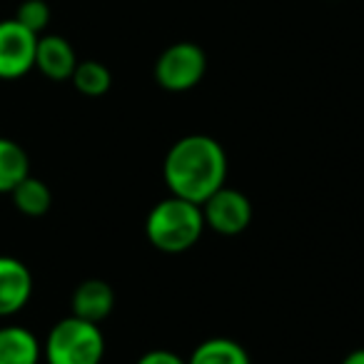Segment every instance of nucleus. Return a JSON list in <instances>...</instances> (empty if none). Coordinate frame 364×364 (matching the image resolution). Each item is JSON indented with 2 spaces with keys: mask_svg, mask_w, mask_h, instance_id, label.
<instances>
[{
  "mask_svg": "<svg viewBox=\"0 0 364 364\" xmlns=\"http://www.w3.org/2000/svg\"><path fill=\"white\" fill-rule=\"evenodd\" d=\"M162 177L170 195L203 205L210 195L228 185V152L210 135H185L167 150Z\"/></svg>",
  "mask_w": 364,
  "mask_h": 364,
  "instance_id": "obj_1",
  "label": "nucleus"
},
{
  "mask_svg": "<svg viewBox=\"0 0 364 364\" xmlns=\"http://www.w3.org/2000/svg\"><path fill=\"white\" fill-rule=\"evenodd\" d=\"M205 232L203 205L177 195H167L147 213L145 235L155 250L165 255H182L193 250Z\"/></svg>",
  "mask_w": 364,
  "mask_h": 364,
  "instance_id": "obj_2",
  "label": "nucleus"
},
{
  "mask_svg": "<svg viewBox=\"0 0 364 364\" xmlns=\"http://www.w3.org/2000/svg\"><path fill=\"white\" fill-rule=\"evenodd\" d=\"M105 334L100 324L75 314L58 319L43 342V359L48 364H102Z\"/></svg>",
  "mask_w": 364,
  "mask_h": 364,
  "instance_id": "obj_3",
  "label": "nucleus"
},
{
  "mask_svg": "<svg viewBox=\"0 0 364 364\" xmlns=\"http://www.w3.org/2000/svg\"><path fill=\"white\" fill-rule=\"evenodd\" d=\"M208 73V55L198 43H172L155 63V82L167 92H188Z\"/></svg>",
  "mask_w": 364,
  "mask_h": 364,
  "instance_id": "obj_4",
  "label": "nucleus"
},
{
  "mask_svg": "<svg viewBox=\"0 0 364 364\" xmlns=\"http://www.w3.org/2000/svg\"><path fill=\"white\" fill-rule=\"evenodd\" d=\"M203 215L205 228L223 237H235V235H242L252 223V203L242 190L223 185L203 203Z\"/></svg>",
  "mask_w": 364,
  "mask_h": 364,
  "instance_id": "obj_5",
  "label": "nucleus"
},
{
  "mask_svg": "<svg viewBox=\"0 0 364 364\" xmlns=\"http://www.w3.org/2000/svg\"><path fill=\"white\" fill-rule=\"evenodd\" d=\"M38 38L16 18L0 21V80H21L36 70Z\"/></svg>",
  "mask_w": 364,
  "mask_h": 364,
  "instance_id": "obj_6",
  "label": "nucleus"
},
{
  "mask_svg": "<svg viewBox=\"0 0 364 364\" xmlns=\"http://www.w3.org/2000/svg\"><path fill=\"white\" fill-rule=\"evenodd\" d=\"M33 272L23 259L0 255V319L16 317L33 297Z\"/></svg>",
  "mask_w": 364,
  "mask_h": 364,
  "instance_id": "obj_7",
  "label": "nucleus"
},
{
  "mask_svg": "<svg viewBox=\"0 0 364 364\" xmlns=\"http://www.w3.org/2000/svg\"><path fill=\"white\" fill-rule=\"evenodd\" d=\"M77 65L75 48L68 43V38L63 36H41L36 48V70H41V75H46L48 80H70Z\"/></svg>",
  "mask_w": 364,
  "mask_h": 364,
  "instance_id": "obj_8",
  "label": "nucleus"
},
{
  "mask_svg": "<svg viewBox=\"0 0 364 364\" xmlns=\"http://www.w3.org/2000/svg\"><path fill=\"white\" fill-rule=\"evenodd\" d=\"M70 307L75 317L87 319V322L100 324L102 319L110 317L112 307H115V292L105 279H85L75 287L70 299Z\"/></svg>",
  "mask_w": 364,
  "mask_h": 364,
  "instance_id": "obj_9",
  "label": "nucleus"
},
{
  "mask_svg": "<svg viewBox=\"0 0 364 364\" xmlns=\"http://www.w3.org/2000/svg\"><path fill=\"white\" fill-rule=\"evenodd\" d=\"M43 342L23 324L0 327V364H41Z\"/></svg>",
  "mask_w": 364,
  "mask_h": 364,
  "instance_id": "obj_10",
  "label": "nucleus"
},
{
  "mask_svg": "<svg viewBox=\"0 0 364 364\" xmlns=\"http://www.w3.org/2000/svg\"><path fill=\"white\" fill-rule=\"evenodd\" d=\"M31 175V157L26 147L11 137H0V195H11Z\"/></svg>",
  "mask_w": 364,
  "mask_h": 364,
  "instance_id": "obj_11",
  "label": "nucleus"
},
{
  "mask_svg": "<svg viewBox=\"0 0 364 364\" xmlns=\"http://www.w3.org/2000/svg\"><path fill=\"white\" fill-rule=\"evenodd\" d=\"M188 364H252L247 349L230 337H210L200 342L188 357Z\"/></svg>",
  "mask_w": 364,
  "mask_h": 364,
  "instance_id": "obj_12",
  "label": "nucleus"
},
{
  "mask_svg": "<svg viewBox=\"0 0 364 364\" xmlns=\"http://www.w3.org/2000/svg\"><path fill=\"white\" fill-rule=\"evenodd\" d=\"M13 205L21 215L26 218H43L48 215V210L53 208V193L46 182L38 177L28 175L23 182H18V188L11 193Z\"/></svg>",
  "mask_w": 364,
  "mask_h": 364,
  "instance_id": "obj_13",
  "label": "nucleus"
},
{
  "mask_svg": "<svg viewBox=\"0 0 364 364\" xmlns=\"http://www.w3.org/2000/svg\"><path fill=\"white\" fill-rule=\"evenodd\" d=\"M70 82L85 97H102L112 87V73L100 60H77Z\"/></svg>",
  "mask_w": 364,
  "mask_h": 364,
  "instance_id": "obj_14",
  "label": "nucleus"
},
{
  "mask_svg": "<svg viewBox=\"0 0 364 364\" xmlns=\"http://www.w3.org/2000/svg\"><path fill=\"white\" fill-rule=\"evenodd\" d=\"M16 21L36 36H43L50 23V6L46 0H23L16 11Z\"/></svg>",
  "mask_w": 364,
  "mask_h": 364,
  "instance_id": "obj_15",
  "label": "nucleus"
},
{
  "mask_svg": "<svg viewBox=\"0 0 364 364\" xmlns=\"http://www.w3.org/2000/svg\"><path fill=\"white\" fill-rule=\"evenodd\" d=\"M135 364H188V359H182L180 354L170 352V349H150Z\"/></svg>",
  "mask_w": 364,
  "mask_h": 364,
  "instance_id": "obj_16",
  "label": "nucleus"
},
{
  "mask_svg": "<svg viewBox=\"0 0 364 364\" xmlns=\"http://www.w3.org/2000/svg\"><path fill=\"white\" fill-rule=\"evenodd\" d=\"M342 364H364V347L354 349V352H349L347 357L342 359Z\"/></svg>",
  "mask_w": 364,
  "mask_h": 364,
  "instance_id": "obj_17",
  "label": "nucleus"
}]
</instances>
